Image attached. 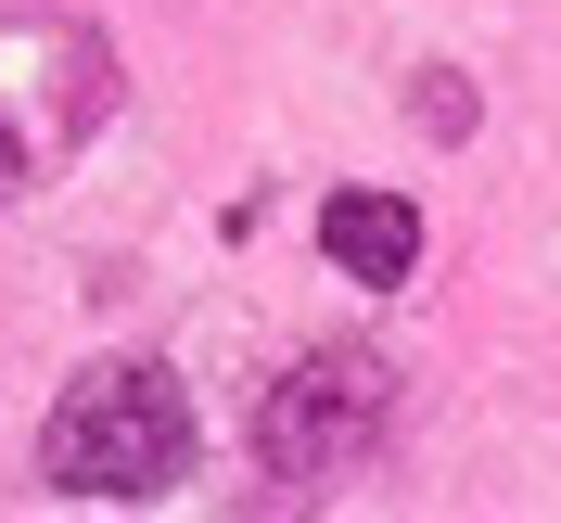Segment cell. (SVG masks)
Masks as SVG:
<instances>
[{
	"instance_id": "6da1fadb",
	"label": "cell",
	"mask_w": 561,
	"mask_h": 523,
	"mask_svg": "<svg viewBox=\"0 0 561 523\" xmlns=\"http://www.w3.org/2000/svg\"><path fill=\"white\" fill-rule=\"evenodd\" d=\"M179 459H192V396H179V371H153V357H103V371H77L65 409H51V434H38V486L51 498H90V511H128V498H167Z\"/></svg>"
},
{
	"instance_id": "7a4b0ae2",
	"label": "cell",
	"mask_w": 561,
	"mask_h": 523,
	"mask_svg": "<svg viewBox=\"0 0 561 523\" xmlns=\"http://www.w3.org/2000/svg\"><path fill=\"white\" fill-rule=\"evenodd\" d=\"M383 421H396V371L370 345H332V357H307V371L268 384V409H255V459H268L280 486H345L357 459L383 447Z\"/></svg>"
},
{
	"instance_id": "3957f363",
	"label": "cell",
	"mask_w": 561,
	"mask_h": 523,
	"mask_svg": "<svg viewBox=\"0 0 561 523\" xmlns=\"http://www.w3.org/2000/svg\"><path fill=\"white\" fill-rule=\"evenodd\" d=\"M319 255L357 294H396V281H421V205L409 192H332L319 205Z\"/></svg>"
},
{
	"instance_id": "277c9868",
	"label": "cell",
	"mask_w": 561,
	"mask_h": 523,
	"mask_svg": "<svg viewBox=\"0 0 561 523\" xmlns=\"http://www.w3.org/2000/svg\"><path fill=\"white\" fill-rule=\"evenodd\" d=\"M38 179V154H26V128H13V115H0V192H26Z\"/></svg>"
}]
</instances>
